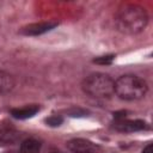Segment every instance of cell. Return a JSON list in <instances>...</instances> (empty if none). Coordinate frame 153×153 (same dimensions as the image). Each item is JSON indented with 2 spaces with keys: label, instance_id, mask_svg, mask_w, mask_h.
<instances>
[{
  "label": "cell",
  "instance_id": "obj_2",
  "mask_svg": "<svg viewBox=\"0 0 153 153\" xmlns=\"http://www.w3.org/2000/svg\"><path fill=\"white\" fill-rule=\"evenodd\" d=\"M147 84L136 75H122L115 81V93L124 100H139L147 93Z\"/></svg>",
  "mask_w": 153,
  "mask_h": 153
},
{
  "label": "cell",
  "instance_id": "obj_15",
  "mask_svg": "<svg viewBox=\"0 0 153 153\" xmlns=\"http://www.w3.org/2000/svg\"><path fill=\"white\" fill-rule=\"evenodd\" d=\"M82 153H92V152H82Z\"/></svg>",
  "mask_w": 153,
  "mask_h": 153
},
{
  "label": "cell",
  "instance_id": "obj_3",
  "mask_svg": "<svg viewBox=\"0 0 153 153\" xmlns=\"http://www.w3.org/2000/svg\"><path fill=\"white\" fill-rule=\"evenodd\" d=\"M82 90L93 98H109L115 93V81L104 73H93L82 81Z\"/></svg>",
  "mask_w": 153,
  "mask_h": 153
},
{
  "label": "cell",
  "instance_id": "obj_8",
  "mask_svg": "<svg viewBox=\"0 0 153 153\" xmlns=\"http://www.w3.org/2000/svg\"><path fill=\"white\" fill-rule=\"evenodd\" d=\"M14 87V79L7 72L0 71V94L11 92Z\"/></svg>",
  "mask_w": 153,
  "mask_h": 153
},
{
  "label": "cell",
  "instance_id": "obj_14",
  "mask_svg": "<svg viewBox=\"0 0 153 153\" xmlns=\"http://www.w3.org/2000/svg\"><path fill=\"white\" fill-rule=\"evenodd\" d=\"M142 153H153V151H152V145H151V143H149V145H147V146L143 148Z\"/></svg>",
  "mask_w": 153,
  "mask_h": 153
},
{
  "label": "cell",
  "instance_id": "obj_7",
  "mask_svg": "<svg viewBox=\"0 0 153 153\" xmlns=\"http://www.w3.org/2000/svg\"><path fill=\"white\" fill-rule=\"evenodd\" d=\"M39 111L38 105H26L23 108H17L11 110V115L17 120H26L33 117Z\"/></svg>",
  "mask_w": 153,
  "mask_h": 153
},
{
  "label": "cell",
  "instance_id": "obj_6",
  "mask_svg": "<svg viewBox=\"0 0 153 153\" xmlns=\"http://www.w3.org/2000/svg\"><path fill=\"white\" fill-rule=\"evenodd\" d=\"M67 146L73 153L93 152V149H94V145L85 139H73L67 143Z\"/></svg>",
  "mask_w": 153,
  "mask_h": 153
},
{
  "label": "cell",
  "instance_id": "obj_10",
  "mask_svg": "<svg viewBox=\"0 0 153 153\" xmlns=\"http://www.w3.org/2000/svg\"><path fill=\"white\" fill-rule=\"evenodd\" d=\"M17 140V133L11 131V130H0V146L5 145H11Z\"/></svg>",
  "mask_w": 153,
  "mask_h": 153
},
{
  "label": "cell",
  "instance_id": "obj_5",
  "mask_svg": "<svg viewBox=\"0 0 153 153\" xmlns=\"http://www.w3.org/2000/svg\"><path fill=\"white\" fill-rule=\"evenodd\" d=\"M57 24L53 23V22H41V23H33V24H29L24 27H22L20 33L26 35V36H38L42 35L44 32H48L50 30H53Z\"/></svg>",
  "mask_w": 153,
  "mask_h": 153
},
{
  "label": "cell",
  "instance_id": "obj_1",
  "mask_svg": "<svg viewBox=\"0 0 153 153\" xmlns=\"http://www.w3.org/2000/svg\"><path fill=\"white\" fill-rule=\"evenodd\" d=\"M116 25L117 29L127 35H135L141 32L148 22V16L145 8L139 5H124L122 6L116 14Z\"/></svg>",
  "mask_w": 153,
  "mask_h": 153
},
{
  "label": "cell",
  "instance_id": "obj_11",
  "mask_svg": "<svg viewBox=\"0 0 153 153\" xmlns=\"http://www.w3.org/2000/svg\"><path fill=\"white\" fill-rule=\"evenodd\" d=\"M62 122H63V118L61 116H57V115H54V116L45 118V123L50 127H59L62 124Z\"/></svg>",
  "mask_w": 153,
  "mask_h": 153
},
{
  "label": "cell",
  "instance_id": "obj_13",
  "mask_svg": "<svg viewBox=\"0 0 153 153\" xmlns=\"http://www.w3.org/2000/svg\"><path fill=\"white\" fill-rule=\"evenodd\" d=\"M69 115L71 116H80V115H85V111L80 110V109H73L69 111Z\"/></svg>",
  "mask_w": 153,
  "mask_h": 153
},
{
  "label": "cell",
  "instance_id": "obj_4",
  "mask_svg": "<svg viewBox=\"0 0 153 153\" xmlns=\"http://www.w3.org/2000/svg\"><path fill=\"white\" fill-rule=\"evenodd\" d=\"M114 127L118 131H123V133H133V131H139L148 128L147 123L141 120H127V118L116 120L114 123Z\"/></svg>",
  "mask_w": 153,
  "mask_h": 153
},
{
  "label": "cell",
  "instance_id": "obj_12",
  "mask_svg": "<svg viewBox=\"0 0 153 153\" xmlns=\"http://www.w3.org/2000/svg\"><path fill=\"white\" fill-rule=\"evenodd\" d=\"M114 55H105V56H99L97 59L93 60V62L96 63H99V65H110L114 60Z\"/></svg>",
  "mask_w": 153,
  "mask_h": 153
},
{
  "label": "cell",
  "instance_id": "obj_16",
  "mask_svg": "<svg viewBox=\"0 0 153 153\" xmlns=\"http://www.w3.org/2000/svg\"><path fill=\"white\" fill-rule=\"evenodd\" d=\"M53 153H61V152H53Z\"/></svg>",
  "mask_w": 153,
  "mask_h": 153
},
{
  "label": "cell",
  "instance_id": "obj_9",
  "mask_svg": "<svg viewBox=\"0 0 153 153\" xmlns=\"http://www.w3.org/2000/svg\"><path fill=\"white\" fill-rule=\"evenodd\" d=\"M22 153H39L41 152V143L35 139H27L22 142L20 145Z\"/></svg>",
  "mask_w": 153,
  "mask_h": 153
}]
</instances>
